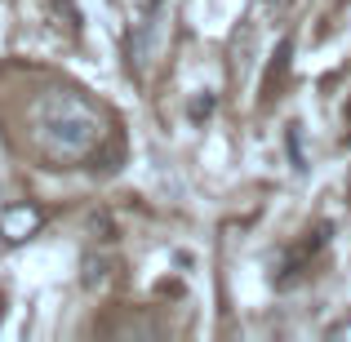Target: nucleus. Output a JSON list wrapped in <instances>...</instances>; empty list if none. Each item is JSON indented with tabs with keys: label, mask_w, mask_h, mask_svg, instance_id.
I'll return each mask as SVG.
<instances>
[{
	"label": "nucleus",
	"mask_w": 351,
	"mask_h": 342,
	"mask_svg": "<svg viewBox=\"0 0 351 342\" xmlns=\"http://www.w3.org/2000/svg\"><path fill=\"white\" fill-rule=\"evenodd\" d=\"M32 138L49 160L76 164L107 138V116L76 89H49L32 103Z\"/></svg>",
	"instance_id": "1"
},
{
	"label": "nucleus",
	"mask_w": 351,
	"mask_h": 342,
	"mask_svg": "<svg viewBox=\"0 0 351 342\" xmlns=\"http://www.w3.org/2000/svg\"><path fill=\"white\" fill-rule=\"evenodd\" d=\"M40 227H45V214L36 205H9V209H0V240H5V245H23V240H32Z\"/></svg>",
	"instance_id": "2"
}]
</instances>
